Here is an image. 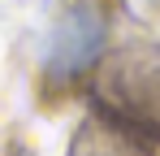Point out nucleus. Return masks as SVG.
<instances>
[{"mask_svg":"<svg viewBox=\"0 0 160 156\" xmlns=\"http://www.w3.org/2000/svg\"><path fill=\"white\" fill-rule=\"evenodd\" d=\"M104 18L95 9H69L48 35V48H43V74L48 78H74L82 74L100 52H104Z\"/></svg>","mask_w":160,"mask_h":156,"instance_id":"f257e3e1","label":"nucleus"},{"mask_svg":"<svg viewBox=\"0 0 160 156\" xmlns=\"http://www.w3.org/2000/svg\"><path fill=\"white\" fill-rule=\"evenodd\" d=\"M121 91L147 122H160V52H138L121 65Z\"/></svg>","mask_w":160,"mask_h":156,"instance_id":"f03ea898","label":"nucleus"}]
</instances>
